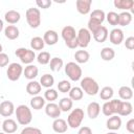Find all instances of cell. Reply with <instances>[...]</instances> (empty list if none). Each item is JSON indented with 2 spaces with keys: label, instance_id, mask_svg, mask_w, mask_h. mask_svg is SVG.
Returning <instances> with one entry per match:
<instances>
[{
  "label": "cell",
  "instance_id": "cell-1",
  "mask_svg": "<svg viewBox=\"0 0 134 134\" xmlns=\"http://www.w3.org/2000/svg\"><path fill=\"white\" fill-rule=\"evenodd\" d=\"M61 36L68 48L75 49L76 47H79L77 39H76V31L73 26L67 25V26L63 27V29L61 31Z\"/></svg>",
  "mask_w": 134,
  "mask_h": 134
},
{
  "label": "cell",
  "instance_id": "cell-2",
  "mask_svg": "<svg viewBox=\"0 0 134 134\" xmlns=\"http://www.w3.org/2000/svg\"><path fill=\"white\" fill-rule=\"evenodd\" d=\"M106 19V14L102 9H94L90 14V18L88 21V30L90 34H93L98 27L102 26L103 22Z\"/></svg>",
  "mask_w": 134,
  "mask_h": 134
},
{
  "label": "cell",
  "instance_id": "cell-3",
  "mask_svg": "<svg viewBox=\"0 0 134 134\" xmlns=\"http://www.w3.org/2000/svg\"><path fill=\"white\" fill-rule=\"evenodd\" d=\"M15 114H16L18 124H20L22 126H27L32 120L31 110L26 105H19L15 109Z\"/></svg>",
  "mask_w": 134,
  "mask_h": 134
},
{
  "label": "cell",
  "instance_id": "cell-4",
  "mask_svg": "<svg viewBox=\"0 0 134 134\" xmlns=\"http://www.w3.org/2000/svg\"><path fill=\"white\" fill-rule=\"evenodd\" d=\"M81 89L83 90V92L87 93L88 95L93 96L98 93L99 86L94 79L90 76H85L84 79L81 80Z\"/></svg>",
  "mask_w": 134,
  "mask_h": 134
},
{
  "label": "cell",
  "instance_id": "cell-5",
  "mask_svg": "<svg viewBox=\"0 0 134 134\" xmlns=\"http://www.w3.org/2000/svg\"><path fill=\"white\" fill-rule=\"evenodd\" d=\"M84 116H85V113H84V110L81 109V108H75L73 109L68 117H67V125L68 127L72 128V129H76L81 126L83 119H84Z\"/></svg>",
  "mask_w": 134,
  "mask_h": 134
},
{
  "label": "cell",
  "instance_id": "cell-6",
  "mask_svg": "<svg viewBox=\"0 0 134 134\" xmlns=\"http://www.w3.org/2000/svg\"><path fill=\"white\" fill-rule=\"evenodd\" d=\"M27 24L30 28H38L41 24V13L37 7H30L25 13Z\"/></svg>",
  "mask_w": 134,
  "mask_h": 134
},
{
  "label": "cell",
  "instance_id": "cell-7",
  "mask_svg": "<svg viewBox=\"0 0 134 134\" xmlns=\"http://www.w3.org/2000/svg\"><path fill=\"white\" fill-rule=\"evenodd\" d=\"M65 73L73 82L80 81L81 77H82V74H83L82 68L75 62H68L66 64V66H65Z\"/></svg>",
  "mask_w": 134,
  "mask_h": 134
},
{
  "label": "cell",
  "instance_id": "cell-8",
  "mask_svg": "<svg viewBox=\"0 0 134 134\" xmlns=\"http://www.w3.org/2000/svg\"><path fill=\"white\" fill-rule=\"evenodd\" d=\"M15 54L20 59V61L24 64H31L34 62V60L36 59V53L34 50L25 48V47H20L17 48V50L15 51Z\"/></svg>",
  "mask_w": 134,
  "mask_h": 134
},
{
  "label": "cell",
  "instance_id": "cell-9",
  "mask_svg": "<svg viewBox=\"0 0 134 134\" xmlns=\"http://www.w3.org/2000/svg\"><path fill=\"white\" fill-rule=\"evenodd\" d=\"M120 102L119 99H111V100H107L105 102V104L102 107V111L103 114L105 116H112L114 114L118 113L119 110V106H120Z\"/></svg>",
  "mask_w": 134,
  "mask_h": 134
},
{
  "label": "cell",
  "instance_id": "cell-10",
  "mask_svg": "<svg viewBox=\"0 0 134 134\" xmlns=\"http://www.w3.org/2000/svg\"><path fill=\"white\" fill-rule=\"evenodd\" d=\"M23 73V67L19 63H10L6 69V76L9 81L16 82L20 79Z\"/></svg>",
  "mask_w": 134,
  "mask_h": 134
},
{
  "label": "cell",
  "instance_id": "cell-11",
  "mask_svg": "<svg viewBox=\"0 0 134 134\" xmlns=\"http://www.w3.org/2000/svg\"><path fill=\"white\" fill-rule=\"evenodd\" d=\"M76 39H77L79 47L84 49L89 45V43L91 41V34L87 28L83 27L76 32Z\"/></svg>",
  "mask_w": 134,
  "mask_h": 134
},
{
  "label": "cell",
  "instance_id": "cell-12",
  "mask_svg": "<svg viewBox=\"0 0 134 134\" xmlns=\"http://www.w3.org/2000/svg\"><path fill=\"white\" fill-rule=\"evenodd\" d=\"M45 113L48 117H51L53 119L59 118L61 115V109L59 107V105L54 104V103H49L47 105H45Z\"/></svg>",
  "mask_w": 134,
  "mask_h": 134
},
{
  "label": "cell",
  "instance_id": "cell-13",
  "mask_svg": "<svg viewBox=\"0 0 134 134\" xmlns=\"http://www.w3.org/2000/svg\"><path fill=\"white\" fill-rule=\"evenodd\" d=\"M109 40L113 45H119L124 42V31L120 28H113L110 31Z\"/></svg>",
  "mask_w": 134,
  "mask_h": 134
},
{
  "label": "cell",
  "instance_id": "cell-14",
  "mask_svg": "<svg viewBox=\"0 0 134 134\" xmlns=\"http://www.w3.org/2000/svg\"><path fill=\"white\" fill-rule=\"evenodd\" d=\"M15 112V106L10 100H3L0 104V115L3 117H9Z\"/></svg>",
  "mask_w": 134,
  "mask_h": 134
},
{
  "label": "cell",
  "instance_id": "cell-15",
  "mask_svg": "<svg viewBox=\"0 0 134 134\" xmlns=\"http://www.w3.org/2000/svg\"><path fill=\"white\" fill-rule=\"evenodd\" d=\"M58 40H59V35L55 30H52V29H48L45 31L44 36H43V41L45 44L49 45V46H52V45H55L58 43Z\"/></svg>",
  "mask_w": 134,
  "mask_h": 134
},
{
  "label": "cell",
  "instance_id": "cell-16",
  "mask_svg": "<svg viewBox=\"0 0 134 134\" xmlns=\"http://www.w3.org/2000/svg\"><path fill=\"white\" fill-rule=\"evenodd\" d=\"M91 4H92L91 0H76L75 2L76 10L82 15H87L90 13Z\"/></svg>",
  "mask_w": 134,
  "mask_h": 134
},
{
  "label": "cell",
  "instance_id": "cell-17",
  "mask_svg": "<svg viewBox=\"0 0 134 134\" xmlns=\"http://www.w3.org/2000/svg\"><path fill=\"white\" fill-rule=\"evenodd\" d=\"M106 127L109 130L116 131L121 127V118L118 115H112L109 116V118L106 121Z\"/></svg>",
  "mask_w": 134,
  "mask_h": 134
},
{
  "label": "cell",
  "instance_id": "cell-18",
  "mask_svg": "<svg viewBox=\"0 0 134 134\" xmlns=\"http://www.w3.org/2000/svg\"><path fill=\"white\" fill-rule=\"evenodd\" d=\"M1 127H2L3 132L6 133V134L15 133V132L18 130V125H17V122H16L14 119H12V118L5 119V120L2 122Z\"/></svg>",
  "mask_w": 134,
  "mask_h": 134
},
{
  "label": "cell",
  "instance_id": "cell-19",
  "mask_svg": "<svg viewBox=\"0 0 134 134\" xmlns=\"http://www.w3.org/2000/svg\"><path fill=\"white\" fill-rule=\"evenodd\" d=\"M92 35H93V38H94V40H95L96 42L103 43V42H105V41L107 40V38H108V29H107L106 26L102 25V26L98 27Z\"/></svg>",
  "mask_w": 134,
  "mask_h": 134
},
{
  "label": "cell",
  "instance_id": "cell-20",
  "mask_svg": "<svg viewBox=\"0 0 134 134\" xmlns=\"http://www.w3.org/2000/svg\"><path fill=\"white\" fill-rule=\"evenodd\" d=\"M113 4L116 8L121 9L124 12L132 10L134 7V1L132 0H114Z\"/></svg>",
  "mask_w": 134,
  "mask_h": 134
},
{
  "label": "cell",
  "instance_id": "cell-21",
  "mask_svg": "<svg viewBox=\"0 0 134 134\" xmlns=\"http://www.w3.org/2000/svg\"><path fill=\"white\" fill-rule=\"evenodd\" d=\"M52 129L55 133H65L68 129L67 121L63 118H55L52 122Z\"/></svg>",
  "mask_w": 134,
  "mask_h": 134
},
{
  "label": "cell",
  "instance_id": "cell-22",
  "mask_svg": "<svg viewBox=\"0 0 134 134\" xmlns=\"http://www.w3.org/2000/svg\"><path fill=\"white\" fill-rule=\"evenodd\" d=\"M38 73H39V69L36 65H32V64H29L27 65L24 69H23V74L24 76L27 79V80H30L32 81L34 79H36L38 76Z\"/></svg>",
  "mask_w": 134,
  "mask_h": 134
},
{
  "label": "cell",
  "instance_id": "cell-23",
  "mask_svg": "<svg viewBox=\"0 0 134 134\" xmlns=\"http://www.w3.org/2000/svg\"><path fill=\"white\" fill-rule=\"evenodd\" d=\"M99 112H100V106H99L98 103H96V102H91V103L88 105V107H87V114H88L89 118H91V119L96 118V117L98 116Z\"/></svg>",
  "mask_w": 134,
  "mask_h": 134
},
{
  "label": "cell",
  "instance_id": "cell-24",
  "mask_svg": "<svg viewBox=\"0 0 134 134\" xmlns=\"http://www.w3.org/2000/svg\"><path fill=\"white\" fill-rule=\"evenodd\" d=\"M20 19H21L20 13L17 12V10H14V9H10V10L6 12L5 15H4V20L9 24H16L20 21Z\"/></svg>",
  "mask_w": 134,
  "mask_h": 134
},
{
  "label": "cell",
  "instance_id": "cell-25",
  "mask_svg": "<svg viewBox=\"0 0 134 134\" xmlns=\"http://www.w3.org/2000/svg\"><path fill=\"white\" fill-rule=\"evenodd\" d=\"M41 89H42V86H41L40 83L37 82V81H30V82L26 85V92H27L29 95H32V96L38 95V94L41 92Z\"/></svg>",
  "mask_w": 134,
  "mask_h": 134
},
{
  "label": "cell",
  "instance_id": "cell-26",
  "mask_svg": "<svg viewBox=\"0 0 134 134\" xmlns=\"http://www.w3.org/2000/svg\"><path fill=\"white\" fill-rule=\"evenodd\" d=\"M4 35L8 40H16L19 38L20 31L19 28L15 25H7L4 28Z\"/></svg>",
  "mask_w": 134,
  "mask_h": 134
},
{
  "label": "cell",
  "instance_id": "cell-27",
  "mask_svg": "<svg viewBox=\"0 0 134 134\" xmlns=\"http://www.w3.org/2000/svg\"><path fill=\"white\" fill-rule=\"evenodd\" d=\"M132 111H133L132 104L130 102H128V100H121L117 114L120 115V116H128V115H130L132 113Z\"/></svg>",
  "mask_w": 134,
  "mask_h": 134
},
{
  "label": "cell",
  "instance_id": "cell-28",
  "mask_svg": "<svg viewBox=\"0 0 134 134\" xmlns=\"http://www.w3.org/2000/svg\"><path fill=\"white\" fill-rule=\"evenodd\" d=\"M74 59H75V62L77 64H85L89 61L90 59V54L87 50H76L75 53H74Z\"/></svg>",
  "mask_w": 134,
  "mask_h": 134
},
{
  "label": "cell",
  "instance_id": "cell-29",
  "mask_svg": "<svg viewBox=\"0 0 134 134\" xmlns=\"http://www.w3.org/2000/svg\"><path fill=\"white\" fill-rule=\"evenodd\" d=\"M45 98L40 96V95H36V96H32V98L30 99V107L35 110H40L42 109L43 107H45Z\"/></svg>",
  "mask_w": 134,
  "mask_h": 134
},
{
  "label": "cell",
  "instance_id": "cell-30",
  "mask_svg": "<svg viewBox=\"0 0 134 134\" xmlns=\"http://www.w3.org/2000/svg\"><path fill=\"white\" fill-rule=\"evenodd\" d=\"M118 95L124 100H129L133 97V90L129 86H121L118 90Z\"/></svg>",
  "mask_w": 134,
  "mask_h": 134
},
{
  "label": "cell",
  "instance_id": "cell-31",
  "mask_svg": "<svg viewBox=\"0 0 134 134\" xmlns=\"http://www.w3.org/2000/svg\"><path fill=\"white\" fill-rule=\"evenodd\" d=\"M115 57V51L113 48L111 47H104L102 50H100V58L103 61H112Z\"/></svg>",
  "mask_w": 134,
  "mask_h": 134
},
{
  "label": "cell",
  "instance_id": "cell-32",
  "mask_svg": "<svg viewBox=\"0 0 134 134\" xmlns=\"http://www.w3.org/2000/svg\"><path fill=\"white\" fill-rule=\"evenodd\" d=\"M63 64H64V62H63V60H62L61 58H59V57H54V58L50 59V62H49V68H50L51 71H53V72H58V71H60V70L62 69Z\"/></svg>",
  "mask_w": 134,
  "mask_h": 134
},
{
  "label": "cell",
  "instance_id": "cell-33",
  "mask_svg": "<svg viewBox=\"0 0 134 134\" xmlns=\"http://www.w3.org/2000/svg\"><path fill=\"white\" fill-rule=\"evenodd\" d=\"M39 83H40V85L42 87H45V88L48 89V88H51L52 85L54 84V77L49 73H45V74H43L41 76Z\"/></svg>",
  "mask_w": 134,
  "mask_h": 134
},
{
  "label": "cell",
  "instance_id": "cell-34",
  "mask_svg": "<svg viewBox=\"0 0 134 134\" xmlns=\"http://www.w3.org/2000/svg\"><path fill=\"white\" fill-rule=\"evenodd\" d=\"M132 21V15L129 12H121L118 14V25L120 26H127Z\"/></svg>",
  "mask_w": 134,
  "mask_h": 134
},
{
  "label": "cell",
  "instance_id": "cell-35",
  "mask_svg": "<svg viewBox=\"0 0 134 134\" xmlns=\"http://www.w3.org/2000/svg\"><path fill=\"white\" fill-rule=\"evenodd\" d=\"M99 93V97L103 99V100H110L114 94V91H113V88L110 87V86H105L100 89V91H98Z\"/></svg>",
  "mask_w": 134,
  "mask_h": 134
},
{
  "label": "cell",
  "instance_id": "cell-36",
  "mask_svg": "<svg viewBox=\"0 0 134 134\" xmlns=\"http://www.w3.org/2000/svg\"><path fill=\"white\" fill-rule=\"evenodd\" d=\"M69 93V98L71 100H81L84 96V92L81 87H71Z\"/></svg>",
  "mask_w": 134,
  "mask_h": 134
},
{
  "label": "cell",
  "instance_id": "cell-37",
  "mask_svg": "<svg viewBox=\"0 0 134 134\" xmlns=\"http://www.w3.org/2000/svg\"><path fill=\"white\" fill-rule=\"evenodd\" d=\"M73 100H71L69 97H63L59 102V107L61 109V112H68L72 109Z\"/></svg>",
  "mask_w": 134,
  "mask_h": 134
},
{
  "label": "cell",
  "instance_id": "cell-38",
  "mask_svg": "<svg viewBox=\"0 0 134 134\" xmlns=\"http://www.w3.org/2000/svg\"><path fill=\"white\" fill-rule=\"evenodd\" d=\"M45 46V43L41 37H34L30 40V47L31 50H42Z\"/></svg>",
  "mask_w": 134,
  "mask_h": 134
},
{
  "label": "cell",
  "instance_id": "cell-39",
  "mask_svg": "<svg viewBox=\"0 0 134 134\" xmlns=\"http://www.w3.org/2000/svg\"><path fill=\"white\" fill-rule=\"evenodd\" d=\"M44 98H45V100H48L49 103H53V100H55L58 98L57 90L53 89V88L46 89V91L44 92Z\"/></svg>",
  "mask_w": 134,
  "mask_h": 134
},
{
  "label": "cell",
  "instance_id": "cell-40",
  "mask_svg": "<svg viewBox=\"0 0 134 134\" xmlns=\"http://www.w3.org/2000/svg\"><path fill=\"white\" fill-rule=\"evenodd\" d=\"M37 61L41 65L49 64V62H50V53L48 51H41L37 57Z\"/></svg>",
  "mask_w": 134,
  "mask_h": 134
},
{
  "label": "cell",
  "instance_id": "cell-41",
  "mask_svg": "<svg viewBox=\"0 0 134 134\" xmlns=\"http://www.w3.org/2000/svg\"><path fill=\"white\" fill-rule=\"evenodd\" d=\"M106 20L108 21V23L110 25L116 26V25H118V14L115 12H109L106 15Z\"/></svg>",
  "mask_w": 134,
  "mask_h": 134
},
{
  "label": "cell",
  "instance_id": "cell-42",
  "mask_svg": "<svg viewBox=\"0 0 134 134\" xmlns=\"http://www.w3.org/2000/svg\"><path fill=\"white\" fill-rule=\"evenodd\" d=\"M58 89H59V91L62 92V93H67V92H69L70 89H71V84H70V82H68V81H66V80H63V81L59 82V84H58Z\"/></svg>",
  "mask_w": 134,
  "mask_h": 134
},
{
  "label": "cell",
  "instance_id": "cell-43",
  "mask_svg": "<svg viewBox=\"0 0 134 134\" xmlns=\"http://www.w3.org/2000/svg\"><path fill=\"white\" fill-rule=\"evenodd\" d=\"M21 134H42V131L36 127H25L21 131Z\"/></svg>",
  "mask_w": 134,
  "mask_h": 134
},
{
  "label": "cell",
  "instance_id": "cell-44",
  "mask_svg": "<svg viewBox=\"0 0 134 134\" xmlns=\"http://www.w3.org/2000/svg\"><path fill=\"white\" fill-rule=\"evenodd\" d=\"M36 4H37L40 8L46 9V8L50 7L51 1H50V0H37V1H36Z\"/></svg>",
  "mask_w": 134,
  "mask_h": 134
},
{
  "label": "cell",
  "instance_id": "cell-45",
  "mask_svg": "<svg viewBox=\"0 0 134 134\" xmlns=\"http://www.w3.org/2000/svg\"><path fill=\"white\" fill-rule=\"evenodd\" d=\"M8 62H9V58L6 53L4 52H1L0 53V67H5L8 65Z\"/></svg>",
  "mask_w": 134,
  "mask_h": 134
},
{
  "label": "cell",
  "instance_id": "cell-46",
  "mask_svg": "<svg viewBox=\"0 0 134 134\" xmlns=\"http://www.w3.org/2000/svg\"><path fill=\"white\" fill-rule=\"evenodd\" d=\"M125 46L127 49L129 50H133L134 49V37H129L126 39L125 41Z\"/></svg>",
  "mask_w": 134,
  "mask_h": 134
},
{
  "label": "cell",
  "instance_id": "cell-47",
  "mask_svg": "<svg viewBox=\"0 0 134 134\" xmlns=\"http://www.w3.org/2000/svg\"><path fill=\"white\" fill-rule=\"evenodd\" d=\"M126 129L130 133H134V118H130L126 124Z\"/></svg>",
  "mask_w": 134,
  "mask_h": 134
},
{
  "label": "cell",
  "instance_id": "cell-48",
  "mask_svg": "<svg viewBox=\"0 0 134 134\" xmlns=\"http://www.w3.org/2000/svg\"><path fill=\"white\" fill-rule=\"evenodd\" d=\"M77 134H92V130L90 127H87V126H84V127H81Z\"/></svg>",
  "mask_w": 134,
  "mask_h": 134
},
{
  "label": "cell",
  "instance_id": "cell-49",
  "mask_svg": "<svg viewBox=\"0 0 134 134\" xmlns=\"http://www.w3.org/2000/svg\"><path fill=\"white\" fill-rule=\"evenodd\" d=\"M3 26H4V24H3V21L0 19V32L2 31V29H3Z\"/></svg>",
  "mask_w": 134,
  "mask_h": 134
},
{
  "label": "cell",
  "instance_id": "cell-50",
  "mask_svg": "<svg viewBox=\"0 0 134 134\" xmlns=\"http://www.w3.org/2000/svg\"><path fill=\"white\" fill-rule=\"evenodd\" d=\"M2 50H3V47H2V45H1V44H0V53H1V52H2Z\"/></svg>",
  "mask_w": 134,
  "mask_h": 134
},
{
  "label": "cell",
  "instance_id": "cell-51",
  "mask_svg": "<svg viewBox=\"0 0 134 134\" xmlns=\"http://www.w3.org/2000/svg\"><path fill=\"white\" fill-rule=\"evenodd\" d=\"M107 134H117V133H115V132H109V133H107Z\"/></svg>",
  "mask_w": 134,
  "mask_h": 134
},
{
  "label": "cell",
  "instance_id": "cell-52",
  "mask_svg": "<svg viewBox=\"0 0 134 134\" xmlns=\"http://www.w3.org/2000/svg\"><path fill=\"white\" fill-rule=\"evenodd\" d=\"M0 134H6V133H4V132H0Z\"/></svg>",
  "mask_w": 134,
  "mask_h": 134
},
{
  "label": "cell",
  "instance_id": "cell-53",
  "mask_svg": "<svg viewBox=\"0 0 134 134\" xmlns=\"http://www.w3.org/2000/svg\"><path fill=\"white\" fill-rule=\"evenodd\" d=\"M0 126H1V124H0Z\"/></svg>",
  "mask_w": 134,
  "mask_h": 134
}]
</instances>
